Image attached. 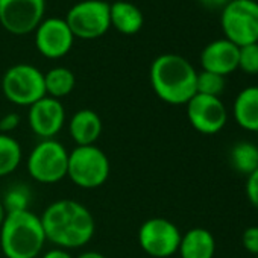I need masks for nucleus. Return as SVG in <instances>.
<instances>
[{"mask_svg":"<svg viewBox=\"0 0 258 258\" xmlns=\"http://www.w3.org/2000/svg\"><path fill=\"white\" fill-rule=\"evenodd\" d=\"M47 241L61 249H79L88 244L96 231L91 211L73 199H59L40 216Z\"/></svg>","mask_w":258,"mask_h":258,"instance_id":"1","label":"nucleus"},{"mask_svg":"<svg viewBox=\"0 0 258 258\" xmlns=\"http://www.w3.org/2000/svg\"><path fill=\"white\" fill-rule=\"evenodd\" d=\"M196 76L191 62L176 53L157 56L149 70L154 93L169 105H187L196 94Z\"/></svg>","mask_w":258,"mask_h":258,"instance_id":"2","label":"nucleus"},{"mask_svg":"<svg viewBox=\"0 0 258 258\" xmlns=\"http://www.w3.org/2000/svg\"><path fill=\"white\" fill-rule=\"evenodd\" d=\"M47 243L40 216L34 211H10L0 226V249L7 258H37Z\"/></svg>","mask_w":258,"mask_h":258,"instance_id":"3","label":"nucleus"},{"mask_svg":"<svg viewBox=\"0 0 258 258\" xmlns=\"http://www.w3.org/2000/svg\"><path fill=\"white\" fill-rule=\"evenodd\" d=\"M109 173V158L99 146H76L69 152L67 178L76 187L84 190L99 188L108 181Z\"/></svg>","mask_w":258,"mask_h":258,"instance_id":"4","label":"nucleus"},{"mask_svg":"<svg viewBox=\"0 0 258 258\" xmlns=\"http://www.w3.org/2000/svg\"><path fill=\"white\" fill-rule=\"evenodd\" d=\"M29 176L40 184H56L67 178L69 151L55 139L40 140L29 152Z\"/></svg>","mask_w":258,"mask_h":258,"instance_id":"5","label":"nucleus"},{"mask_svg":"<svg viewBox=\"0 0 258 258\" xmlns=\"http://www.w3.org/2000/svg\"><path fill=\"white\" fill-rule=\"evenodd\" d=\"M220 26L225 38L238 47L258 43V2L231 0L222 8Z\"/></svg>","mask_w":258,"mask_h":258,"instance_id":"6","label":"nucleus"},{"mask_svg":"<svg viewBox=\"0 0 258 258\" xmlns=\"http://www.w3.org/2000/svg\"><path fill=\"white\" fill-rule=\"evenodd\" d=\"M5 97L17 106H31L46 96L44 73L31 64H16L2 78Z\"/></svg>","mask_w":258,"mask_h":258,"instance_id":"7","label":"nucleus"},{"mask_svg":"<svg viewBox=\"0 0 258 258\" xmlns=\"http://www.w3.org/2000/svg\"><path fill=\"white\" fill-rule=\"evenodd\" d=\"M64 20L75 38L96 40L111 28L109 4L103 0H82L69 10Z\"/></svg>","mask_w":258,"mask_h":258,"instance_id":"8","label":"nucleus"},{"mask_svg":"<svg viewBox=\"0 0 258 258\" xmlns=\"http://www.w3.org/2000/svg\"><path fill=\"white\" fill-rule=\"evenodd\" d=\"M179 228L166 217H152L139 229L140 247L154 258H169L178 252L181 243Z\"/></svg>","mask_w":258,"mask_h":258,"instance_id":"9","label":"nucleus"},{"mask_svg":"<svg viewBox=\"0 0 258 258\" xmlns=\"http://www.w3.org/2000/svg\"><path fill=\"white\" fill-rule=\"evenodd\" d=\"M46 0H0V25L10 34L35 32L44 20Z\"/></svg>","mask_w":258,"mask_h":258,"instance_id":"10","label":"nucleus"},{"mask_svg":"<svg viewBox=\"0 0 258 258\" xmlns=\"http://www.w3.org/2000/svg\"><path fill=\"white\" fill-rule=\"evenodd\" d=\"M187 118L198 133L214 136L225 127L228 111L220 97L196 93L187 102Z\"/></svg>","mask_w":258,"mask_h":258,"instance_id":"11","label":"nucleus"},{"mask_svg":"<svg viewBox=\"0 0 258 258\" xmlns=\"http://www.w3.org/2000/svg\"><path fill=\"white\" fill-rule=\"evenodd\" d=\"M28 121L40 140L55 139L66 124V108L61 100L44 96L29 106Z\"/></svg>","mask_w":258,"mask_h":258,"instance_id":"12","label":"nucleus"},{"mask_svg":"<svg viewBox=\"0 0 258 258\" xmlns=\"http://www.w3.org/2000/svg\"><path fill=\"white\" fill-rule=\"evenodd\" d=\"M75 37L64 19H44L35 29V46L38 52L49 58L58 59L66 56L73 47Z\"/></svg>","mask_w":258,"mask_h":258,"instance_id":"13","label":"nucleus"},{"mask_svg":"<svg viewBox=\"0 0 258 258\" xmlns=\"http://www.w3.org/2000/svg\"><path fill=\"white\" fill-rule=\"evenodd\" d=\"M238 52L240 47L226 38H219L208 43L201 52L202 70L228 76L238 69Z\"/></svg>","mask_w":258,"mask_h":258,"instance_id":"14","label":"nucleus"},{"mask_svg":"<svg viewBox=\"0 0 258 258\" xmlns=\"http://www.w3.org/2000/svg\"><path fill=\"white\" fill-rule=\"evenodd\" d=\"M103 123L100 115L88 108L76 111L69 121V134L76 146H91L102 136Z\"/></svg>","mask_w":258,"mask_h":258,"instance_id":"15","label":"nucleus"},{"mask_svg":"<svg viewBox=\"0 0 258 258\" xmlns=\"http://www.w3.org/2000/svg\"><path fill=\"white\" fill-rule=\"evenodd\" d=\"M232 115L244 131L258 133V85L246 87L235 96Z\"/></svg>","mask_w":258,"mask_h":258,"instance_id":"16","label":"nucleus"},{"mask_svg":"<svg viewBox=\"0 0 258 258\" xmlns=\"http://www.w3.org/2000/svg\"><path fill=\"white\" fill-rule=\"evenodd\" d=\"M216 252L214 235L205 228H191L181 237L178 253L181 258H213Z\"/></svg>","mask_w":258,"mask_h":258,"instance_id":"17","label":"nucleus"},{"mask_svg":"<svg viewBox=\"0 0 258 258\" xmlns=\"http://www.w3.org/2000/svg\"><path fill=\"white\" fill-rule=\"evenodd\" d=\"M109 20L111 26L123 35H136L140 32L145 23L140 8L131 2H123V0L109 5Z\"/></svg>","mask_w":258,"mask_h":258,"instance_id":"18","label":"nucleus"},{"mask_svg":"<svg viewBox=\"0 0 258 258\" xmlns=\"http://www.w3.org/2000/svg\"><path fill=\"white\" fill-rule=\"evenodd\" d=\"M76 85L75 73L67 67H53L44 73V87L46 96L61 100L69 96Z\"/></svg>","mask_w":258,"mask_h":258,"instance_id":"19","label":"nucleus"},{"mask_svg":"<svg viewBox=\"0 0 258 258\" xmlns=\"http://www.w3.org/2000/svg\"><path fill=\"white\" fill-rule=\"evenodd\" d=\"M232 169L244 176H249L258 169V145L250 142H238L229 152Z\"/></svg>","mask_w":258,"mask_h":258,"instance_id":"20","label":"nucleus"},{"mask_svg":"<svg viewBox=\"0 0 258 258\" xmlns=\"http://www.w3.org/2000/svg\"><path fill=\"white\" fill-rule=\"evenodd\" d=\"M23 160V149L17 139L0 133V178L17 170Z\"/></svg>","mask_w":258,"mask_h":258,"instance_id":"21","label":"nucleus"},{"mask_svg":"<svg viewBox=\"0 0 258 258\" xmlns=\"http://www.w3.org/2000/svg\"><path fill=\"white\" fill-rule=\"evenodd\" d=\"M226 79L225 76L202 70L196 76V93L205 94V96H214L220 97V94L225 91Z\"/></svg>","mask_w":258,"mask_h":258,"instance_id":"22","label":"nucleus"},{"mask_svg":"<svg viewBox=\"0 0 258 258\" xmlns=\"http://www.w3.org/2000/svg\"><path fill=\"white\" fill-rule=\"evenodd\" d=\"M238 69L247 75H258V43L240 47Z\"/></svg>","mask_w":258,"mask_h":258,"instance_id":"23","label":"nucleus"},{"mask_svg":"<svg viewBox=\"0 0 258 258\" xmlns=\"http://www.w3.org/2000/svg\"><path fill=\"white\" fill-rule=\"evenodd\" d=\"M7 211H19V210H28V204H29V196L28 191L22 187H16L11 188L5 199H2Z\"/></svg>","mask_w":258,"mask_h":258,"instance_id":"24","label":"nucleus"},{"mask_svg":"<svg viewBox=\"0 0 258 258\" xmlns=\"http://www.w3.org/2000/svg\"><path fill=\"white\" fill-rule=\"evenodd\" d=\"M241 243H243V247L249 253H253L256 256L258 255V226L246 228L241 235Z\"/></svg>","mask_w":258,"mask_h":258,"instance_id":"25","label":"nucleus"},{"mask_svg":"<svg viewBox=\"0 0 258 258\" xmlns=\"http://www.w3.org/2000/svg\"><path fill=\"white\" fill-rule=\"evenodd\" d=\"M246 196L247 201L258 210V169L250 173L249 176H246Z\"/></svg>","mask_w":258,"mask_h":258,"instance_id":"26","label":"nucleus"},{"mask_svg":"<svg viewBox=\"0 0 258 258\" xmlns=\"http://www.w3.org/2000/svg\"><path fill=\"white\" fill-rule=\"evenodd\" d=\"M20 121L22 118L17 112H8L2 115V118H0V133L11 136V133H14L20 126Z\"/></svg>","mask_w":258,"mask_h":258,"instance_id":"27","label":"nucleus"},{"mask_svg":"<svg viewBox=\"0 0 258 258\" xmlns=\"http://www.w3.org/2000/svg\"><path fill=\"white\" fill-rule=\"evenodd\" d=\"M41 258H75V256L70 253V250L53 246L52 249H49L47 252H44L41 255Z\"/></svg>","mask_w":258,"mask_h":258,"instance_id":"28","label":"nucleus"},{"mask_svg":"<svg viewBox=\"0 0 258 258\" xmlns=\"http://www.w3.org/2000/svg\"><path fill=\"white\" fill-rule=\"evenodd\" d=\"M201 2L207 8H223L231 2V0H201Z\"/></svg>","mask_w":258,"mask_h":258,"instance_id":"29","label":"nucleus"},{"mask_svg":"<svg viewBox=\"0 0 258 258\" xmlns=\"http://www.w3.org/2000/svg\"><path fill=\"white\" fill-rule=\"evenodd\" d=\"M75 258H106V256H105L103 253L97 252V250H87V252L79 253V255L75 256Z\"/></svg>","mask_w":258,"mask_h":258,"instance_id":"30","label":"nucleus"},{"mask_svg":"<svg viewBox=\"0 0 258 258\" xmlns=\"http://www.w3.org/2000/svg\"><path fill=\"white\" fill-rule=\"evenodd\" d=\"M7 214H8V211H7V208H5L2 199H0V226H2V223H4V220H5V217H7Z\"/></svg>","mask_w":258,"mask_h":258,"instance_id":"31","label":"nucleus"},{"mask_svg":"<svg viewBox=\"0 0 258 258\" xmlns=\"http://www.w3.org/2000/svg\"><path fill=\"white\" fill-rule=\"evenodd\" d=\"M256 145H258V133H256Z\"/></svg>","mask_w":258,"mask_h":258,"instance_id":"32","label":"nucleus"},{"mask_svg":"<svg viewBox=\"0 0 258 258\" xmlns=\"http://www.w3.org/2000/svg\"><path fill=\"white\" fill-rule=\"evenodd\" d=\"M253 2H258V0H253Z\"/></svg>","mask_w":258,"mask_h":258,"instance_id":"33","label":"nucleus"},{"mask_svg":"<svg viewBox=\"0 0 258 258\" xmlns=\"http://www.w3.org/2000/svg\"><path fill=\"white\" fill-rule=\"evenodd\" d=\"M256 258H258V255H256Z\"/></svg>","mask_w":258,"mask_h":258,"instance_id":"34","label":"nucleus"}]
</instances>
